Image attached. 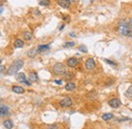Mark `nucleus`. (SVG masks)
Wrapping results in <instances>:
<instances>
[{
	"mask_svg": "<svg viewBox=\"0 0 132 129\" xmlns=\"http://www.w3.org/2000/svg\"><path fill=\"white\" fill-rule=\"evenodd\" d=\"M65 90L66 91H68V92H72V91H74L75 90V83L74 82H67L65 85Z\"/></svg>",
	"mask_w": 132,
	"mask_h": 129,
	"instance_id": "nucleus-15",
	"label": "nucleus"
},
{
	"mask_svg": "<svg viewBox=\"0 0 132 129\" xmlns=\"http://www.w3.org/2000/svg\"><path fill=\"white\" fill-rule=\"evenodd\" d=\"M57 2H58V4H59L61 7H63V8H68V7L70 6V3L73 2V0H57Z\"/></svg>",
	"mask_w": 132,
	"mask_h": 129,
	"instance_id": "nucleus-10",
	"label": "nucleus"
},
{
	"mask_svg": "<svg viewBox=\"0 0 132 129\" xmlns=\"http://www.w3.org/2000/svg\"><path fill=\"white\" fill-rule=\"evenodd\" d=\"M34 13H35V14H37L38 16H39V15H41V12H40V11H39L38 9H36V10H34Z\"/></svg>",
	"mask_w": 132,
	"mask_h": 129,
	"instance_id": "nucleus-29",
	"label": "nucleus"
},
{
	"mask_svg": "<svg viewBox=\"0 0 132 129\" xmlns=\"http://www.w3.org/2000/svg\"><path fill=\"white\" fill-rule=\"evenodd\" d=\"M109 106L111 107V108H114V109H117V108H119L121 105H122V103H121V101L119 100V99H117V98H114V99H111L110 101H109Z\"/></svg>",
	"mask_w": 132,
	"mask_h": 129,
	"instance_id": "nucleus-5",
	"label": "nucleus"
},
{
	"mask_svg": "<svg viewBox=\"0 0 132 129\" xmlns=\"http://www.w3.org/2000/svg\"><path fill=\"white\" fill-rule=\"evenodd\" d=\"M74 45H75L74 42H67V43H65V44L63 45V47H64V48H70V47H73Z\"/></svg>",
	"mask_w": 132,
	"mask_h": 129,
	"instance_id": "nucleus-23",
	"label": "nucleus"
},
{
	"mask_svg": "<svg viewBox=\"0 0 132 129\" xmlns=\"http://www.w3.org/2000/svg\"><path fill=\"white\" fill-rule=\"evenodd\" d=\"M11 90L13 93H16V94H23L24 93V89L22 87H19V85H13L11 88Z\"/></svg>",
	"mask_w": 132,
	"mask_h": 129,
	"instance_id": "nucleus-11",
	"label": "nucleus"
},
{
	"mask_svg": "<svg viewBox=\"0 0 132 129\" xmlns=\"http://www.w3.org/2000/svg\"><path fill=\"white\" fill-rule=\"evenodd\" d=\"M0 101H1V97H0Z\"/></svg>",
	"mask_w": 132,
	"mask_h": 129,
	"instance_id": "nucleus-34",
	"label": "nucleus"
},
{
	"mask_svg": "<svg viewBox=\"0 0 132 129\" xmlns=\"http://www.w3.org/2000/svg\"><path fill=\"white\" fill-rule=\"evenodd\" d=\"M46 129H58V125L57 124H50L46 127Z\"/></svg>",
	"mask_w": 132,
	"mask_h": 129,
	"instance_id": "nucleus-24",
	"label": "nucleus"
},
{
	"mask_svg": "<svg viewBox=\"0 0 132 129\" xmlns=\"http://www.w3.org/2000/svg\"><path fill=\"white\" fill-rule=\"evenodd\" d=\"M125 97L128 99H132V87H130L126 92H125Z\"/></svg>",
	"mask_w": 132,
	"mask_h": 129,
	"instance_id": "nucleus-21",
	"label": "nucleus"
},
{
	"mask_svg": "<svg viewBox=\"0 0 132 129\" xmlns=\"http://www.w3.org/2000/svg\"><path fill=\"white\" fill-rule=\"evenodd\" d=\"M69 35H70L71 37H75V34H74V33H71V34H69Z\"/></svg>",
	"mask_w": 132,
	"mask_h": 129,
	"instance_id": "nucleus-31",
	"label": "nucleus"
},
{
	"mask_svg": "<svg viewBox=\"0 0 132 129\" xmlns=\"http://www.w3.org/2000/svg\"><path fill=\"white\" fill-rule=\"evenodd\" d=\"M54 82H55V83H57V84H60V85H61V84H62V82H63V80H61V79H55V80H54Z\"/></svg>",
	"mask_w": 132,
	"mask_h": 129,
	"instance_id": "nucleus-27",
	"label": "nucleus"
},
{
	"mask_svg": "<svg viewBox=\"0 0 132 129\" xmlns=\"http://www.w3.org/2000/svg\"><path fill=\"white\" fill-rule=\"evenodd\" d=\"M118 31L124 37H132V30L130 28V24L125 22L124 20L119 21V23H118Z\"/></svg>",
	"mask_w": 132,
	"mask_h": 129,
	"instance_id": "nucleus-1",
	"label": "nucleus"
},
{
	"mask_svg": "<svg viewBox=\"0 0 132 129\" xmlns=\"http://www.w3.org/2000/svg\"><path fill=\"white\" fill-rule=\"evenodd\" d=\"M16 80L19 81V82H22V83H25L27 85H31V81H28L27 80V77H25V74L22 73V72H19L16 74Z\"/></svg>",
	"mask_w": 132,
	"mask_h": 129,
	"instance_id": "nucleus-4",
	"label": "nucleus"
},
{
	"mask_svg": "<svg viewBox=\"0 0 132 129\" xmlns=\"http://www.w3.org/2000/svg\"><path fill=\"white\" fill-rule=\"evenodd\" d=\"M3 1H4V0H0V3H2V2H3Z\"/></svg>",
	"mask_w": 132,
	"mask_h": 129,
	"instance_id": "nucleus-32",
	"label": "nucleus"
},
{
	"mask_svg": "<svg viewBox=\"0 0 132 129\" xmlns=\"http://www.w3.org/2000/svg\"><path fill=\"white\" fill-rule=\"evenodd\" d=\"M23 66V61L21 59H16L13 61V63L11 64V66L9 67L8 71H7V74L8 75H13L15 74L21 67Z\"/></svg>",
	"mask_w": 132,
	"mask_h": 129,
	"instance_id": "nucleus-2",
	"label": "nucleus"
},
{
	"mask_svg": "<svg viewBox=\"0 0 132 129\" xmlns=\"http://www.w3.org/2000/svg\"><path fill=\"white\" fill-rule=\"evenodd\" d=\"M53 71L57 75H64L66 73L65 65L63 63H56L54 65V67H53Z\"/></svg>",
	"mask_w": 132,
	"mask_h": 129,
	"instance_id": "nucleus-3",
	"label": "nucleus"
},
{
	"mask_svg": "<svg viewBox=\"0 0 132 129\" xmlns=\"http://www.w3.org/2000/svg\"><path fill=\"white\" fill-rule=\"evenodd\" d=\"M14 48H16V49H19V48H22L23 47V41L22 40H20V39H16L15 41H14Z\"/></svg>",
	"mask_w": 132,
	"mask_h": 129,
	"instance_id": "nucleus-13",
	"label": "nucleus"
},
{
	"mask_svg": "<svg viewBox=\"0 0 132 129\" xmlns=\"http://www.w3.org/2000/svg\"><path fill=\"white\" fill-rule=\"evenodd\" d=\"M9 114V109L5 105H0V117L7 116Z\"/></svg>",
	"mask_w": 132,
	"mask_h": 129,
	"instance_id": "nucleus-9",
	"label": "nucleus"
},
{
	"mask_svg": "<svg viewBox=\"0 0 132 129\" xmlns=\"http://www.w3.org/2000/svg\"><path fill=\"white\" fill-rule=\"evenodd\" d=\"M0 64H1V59H0Z\"/></svg>",
	"mask_w": 132,
	"mask_h": 129,
	"instance_id": "nucleus-33",
	"label": "nucleus"
},
{
	"mask_svg": "<svg viewBox=\"0 0 132 129\" xmlns=\"http://www.w3.org/2000/svg\"><path fill=\"white\" fill-rule=\"evenodd\" d=\"M113 117H114V115H113L112 113H105V114H103L102 119H103L104 121H109V120H111Z\"/></svg>",
	"mask_w": 132,
	"mask_h": 129,
	"instance_id": "nucleus-18",
	"label": "nucleus"
},
{
	"mask_svg": "<svg viewBox=\"0 0 132 129\" xmlns=\"http://www.w3.org/2000/svg\"><path fill=\"white\" fill-rule=\"evenodd\" d=\"M38 53H39L38 48H33V49H31V50L28 52V56H29V57H31V58H34Z\"/></svg>",
	"mask_w": 132,
	"mask_h": 129,
	"instance_id": "nucleus-14",
	"label": "nucleus"
},
{
	"mask_svg": "<svg viewBox=\"0 0 132 129\" xmlns=\"http://www.w3.org/2000/svg\"><path fill=\"white\" fill-rule=\"evenodd\" d=\"M3 72H5V67L0 65V73H3Z\"/></svg>",
	"mask_w": 132,
	"mask_h": 129,
	"instance_id": "nucleus-28",
	"label": "nucleus"
},
{
	"mask_svg": "<svg viewBox=\"0 0 132 129\" xmlns=\"http://www.w3.org/2000/svg\"><path fill=\"white\" fill-rule=\"evenodd\" d=\"M77 64H78V60L76 59V58H69L68 60H67V65L70 67V68H75L76 66H77Z\"/></svg>",
	"mask_w": 132,
	"mask_h": 129,
	"instance_id": "nucleus-8",
	"label": "nucleus"
},
{
	"mask_svg": "<svg viewBox=\"0 0 132 129\" xmlns=\"http://www.w3.org/2000/svg\"><path fill=\"white\" fill-rule=\"evenodd\" d=\"M59 104H60L61 107H64V108L71 107V106H72V100H71L70 98H68V97H65V98H63V99L60 101Z\"/></svg>",
	"mask_w": 132,
	"mask_h": 129,
	"instance_id": "nucleus-7",
	"label": "nucleus"
},
{
	"mask_svg": "<svg viewBox=\"0 0 132 129\" xmlns=\"http://www.w3.org/2000/svg\"><path fill=\"white\" fill-rule=\"evenodd\" d=\"M3 125H4V127L6 129H12V127H13V123H12V121L9 120V119L5 120V121L3 122Z\"/></svg>",
	"mask_w": 132,
	"mask_h": 129,
	"instance_id": "nucleus-16",
	"label": "nucleus"
},
{
	"mask_svg": "<svg viewBox=\"0 0 132 129\" xmlns=\"http://www.w3.org/2000/svg\"><path fill=\"white\" fill-rule=\"evenodd\" d=\"M84 66H85V68H86L87 70H93V69L96 67V61H95V59L88 58V59L85 61Z\"/></svg>",
	"mask_w": 132,
	"mask_h": 129,
	"instance_id": "nucleus-6",
	"label": "nucleus"
},
{
	"mask_svg": "<svg viewBox=\"0 0 132 129\" xmlns=\"http://www.w3.org/2000/svg\"><path fill=\"white\" fill-rule=\"evenodd\" d=\"M39 52H44V51H48L50 49V45H40L37 47Z\"/></svg>",
	"mask_w": 132,
	"mask_h": 129,
	"instance_id": "nucleus-19",
	"label": "nucleus"
},
{
	"mask_svg": "<svg viewBox=\"0 0 132 129\" xmlns=\"http://www.w3.org/2000/svg\"><path fill=\"white\" fill-rule=\"evenodd\" d=\"M128 23L130 24V26H132V17H131V18H130V19H129V21H128Z\"/></svg>",
	"mask_w": 132,
	"mask_h": 129,
	"instance_id": "nucleus-30",
	"label": "nucleus"
},
{
	"mask_svg": "<svg viewBox=\"0 0 132 129\" xmlns=\"http://www.w3.org/2000/svg\"><path fill=\"white\" fill-rule=\"evenodd\" d=\"M29 80H31V82H36L39 80V77H38V74L36 72H31L30 75H29Z\"/></svg>",
	"mask_w": 132,
	"mask_h": 129,
	"instance_id": "nucleus-12",
	"label": "nucleus"
},
{
	"mask_svg": "<svg viewBox=\"0 0 132 129\" xmlns=\"http://www.w3.org/2000/svg\"><path fill=\"white\" fill-rule=\"evenodd\" d=\"M64 75H65V77H66V78H69V79L73 77V75H72L71 73H69V72H66V73H65V74H64Z\"/></svg>",
	"mask_w": 132,
	"mask_h": 129,
	"instance_id": "nucleus-26",
	"label": "nucleus"
},
{
	"mask_svg": "<svg viewBox=\"0 0 132 129\" xmlns=\"http://www.w3.org/2000/svg\"><path fill=\"white\" fill-rule=\"evenodd\" d=\"M109 129H112V128H109Z\"/></svg>",
	"mask_w": 132,
	"mask_h": 129,
	"instance_id": "nucleus-35",
	"label": "nucleus"
},
{
	"mask_svg": "<svg viewBox=\"0 0 132 129\" xmlns=\"http://www.w3.org/2000/svg\"><path fill=\"white\" fill-rule=\"evenodd\" d=\"M39 4L41 6H49L50 5V0H39Z\"/></svg>",
	"mask_w": 132,
	"mask_h": 129,
	"instance_id": "nucleus-20",
	"label": "nucleus"
},
{
	"mask_svg": "<svg viewBox=\"0 0 132 129\" xmlns=\"http://www.w3.org/2000/svg\"><path fill=\"white\" fill-rule=\"evenodd\" d=\"M32 38H33V34H32V32H30V31H25V32H23V39H24V40L30 41V40H32Z\"/></svg>",
	"mask_w": 132,
	"mask_h": 129,
	"instance_id": "nucleus-17",
	"label": "nucleus"
},
{
	"mask_svg": "<svg viewBox=\"0 0 132 129\" xmlns=\"http://www.w3.org/2000/svg\"><path fill=\"white\" fill-rule=\"evenodd\" d=\"M78 50H79L80 52L87 53V48H86V46H84V45H80V46L78 47Z\"/></svg>",
	"mask_w": 132,
	"mask_h": 129,
	"instance_id": "nucleus-22",
	"label": "nucleus"
},
{
	"mask_svg": "<svg viewBox=\"0 0 132 129\" xmlns=\"http://www.w3.org/2000/svg\"><path fill=\"white\" fill-rule=\"evenodd\" d=\"M105 62L108 63V64H110V65H113V66H116V65H117L114 61H111V60H109V59H105Z\"/></svg>",
	"mask_w": 132,
	"mask_h": 129,
	"instance_id": "nucleus-25",
	"label": "nucleus"
}]
</instances>
